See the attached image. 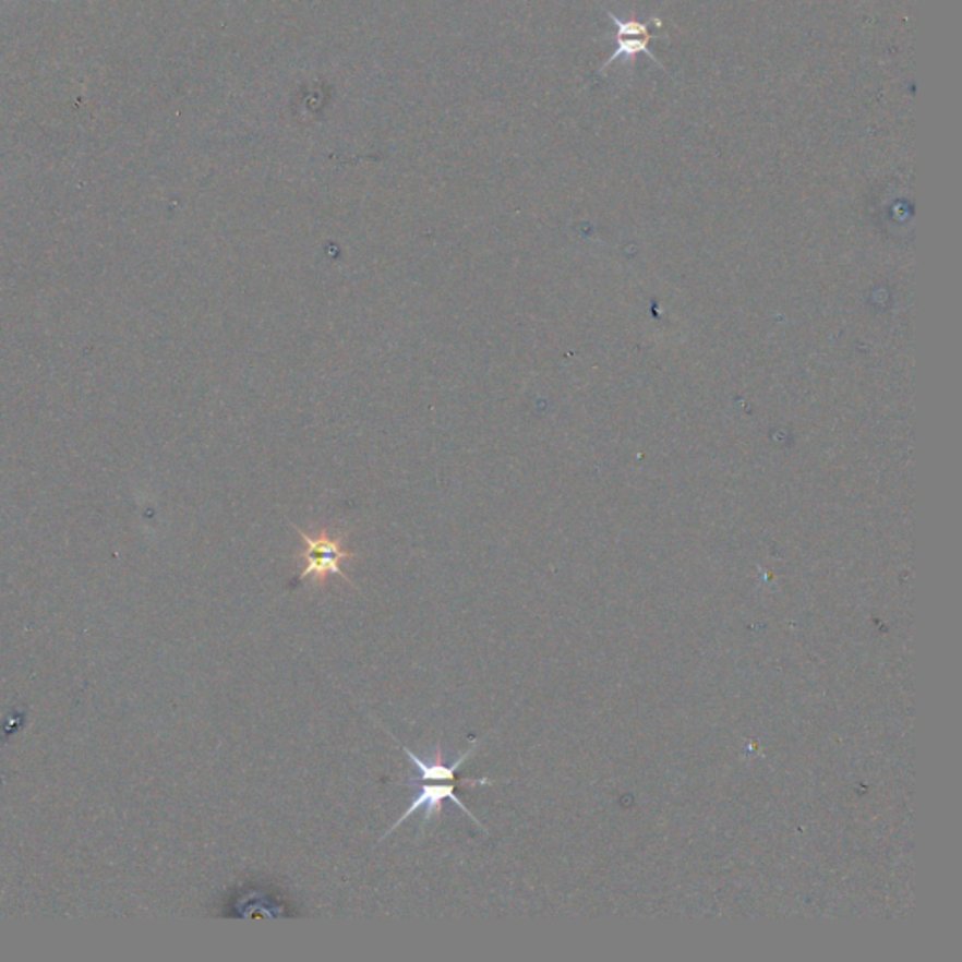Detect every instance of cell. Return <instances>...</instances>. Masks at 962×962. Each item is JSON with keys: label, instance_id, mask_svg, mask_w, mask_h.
I'll list each match as a JSON object with an SVG mask.
<instances>
[{"label": "cell", "instance_id": "6da1fadb", "mask_svg": "<svg viewBox=\"0 0 962 962\" xmlns=\"http://www.w3.org/2000/svg\"><path fill=\"white\" fill-rule=\"evenodd\" d=\"M296 530L303 540V551L299 553L303 569L296 585L305 581H311L312 585L324 584L329 576L342 577L346 584H350V579L342 572V564L352 561L356 555L352 551H346L342 536H332L327 530H320L318 534H309L298 527Z\"/></svg>", "mask_w": 962, "mask_h": 962}, {"label": "cell", "instance_id": "7a4b0ae2", "mask_svg": "<svg viewBox=\"0 0 962 962\" xmlns=\"http://www.w3.org/2000/svg\"><path fill=\"white\" fill-rule=\"evenodd\" d=\"M457 784H467V786L476 787V786H493L495 784V780L491 779H461L457 780V782H444V784H434V782H425L423 786L420 787V792L418 795L413 797L412 803H410V807L402 813L399 820L395 821L394 827H389V831L384 833L382 837V841L387 839L389 834L394 833L395 829L402 823V821H407L410 816H413L416 813H420L423 810V818H421L420 823V833L428 827L429 821H433L434 818H438L442 814V805H444V801H452L455 807L461 808L462 813L467 814L470 820L474 821L476 826L481 827L485 833H488V829L483 827L478 818H476L474 814L468 813V808L462 805V801L457 797V793H455V787Z\"/></svg>", "mask_w": 962, "mask_h": 962}, {"label": "cell", "instance_id": "3957f363", "mask_svg": "<svg viewBox=\"0 0 962 962\" xmlns=\"http://www.w3.org/2000/svg\"><path fill=\"white\" fill-rule=\"evenodd\" d=\"M610 20L613 21V25H615V36H613V40L617 44V49H615V53L611 55L610 61L603 64V70L608 69L610 64L621 59V57H626V59H630V57H636L637 53H645L651 57V61L657 62L658 67H660V62L657 61V57L651 53V49H649V41L654 38L651 35V28H649V23H641V21H623L618 20L617 15L610 14Z\"/></svg>", "mask_w": 962, "mask_h": 962}, {"label": "cell", "instance_id": "277c9868", "mask_svg": "<svg viewBox=\"0 0 962 962\" xmlns=\"http://www.w3.org/2000/svg\"><path fill=\"white\" fill-rule=\"evenodd\" d=\"M476 745H478V739L472 741V745H470L467 753L461 754L459 758H455L454 763H449V766L444 763V753H442L441 745L434 746L433 759H429V761H423V759L418 758V756H416L410 748H407V746H400V748L405 750V754L410 758V761L416 766V769L420 771V780H423V782H457L455 773H457V771L461 769L462 763L476 753Z\"/></svg>", "mask_w": 962, "mask_h": 962}]
</instances>
